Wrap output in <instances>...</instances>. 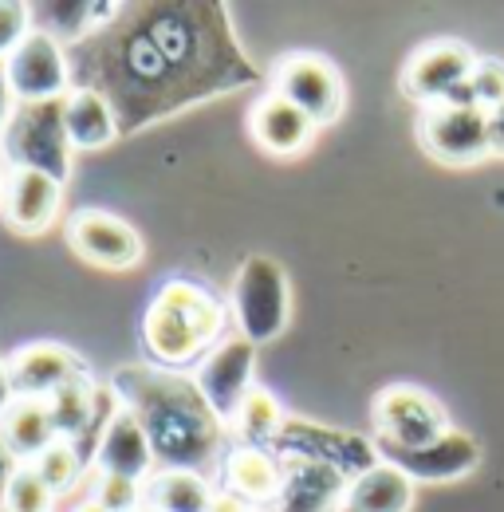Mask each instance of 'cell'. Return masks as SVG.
<instances>
[{"label":"cell","instance_id":"obj_1","mask_svg":"<svg viewBox=\"0 0 504 512\" xmlns=\"http://www.w3.org/2000/svg\"><path fill=\"white\" fill-rule=\"evenodd\" d=\"M63 52L71 91L103 95L119 138L260 83L221 0H130Z\"/></svg>","mask_w":504,"mask_h":512},{"label":"cell","instance_id":"obj_2","mask_svg":"<svg viewBox=\"0 0 504 512\" xmlns=\"http://www.w3.org/2000/svg\"><path fill=\"white\" fill-rule=\"evenodd\" d=\"M115 394L138 418L150 453L162 469H186L209 477L229 453V426L209 410L205 394L182 371L154 363L119 367L111 375Z\"/></svg>","mask_w":504,"mask_h":512},{"label":"cell","instance_id":"obj_3","mask_svg":"<svg viewBox=\"0 0 504 512\" xmlns=\"http://www.w3.org/2000/svg\"><path fill=\"white\" fill-rule=\"evenodd\" d=\"M229 316V304L213 288L174 276L150 296L142 312V347L154 367H197L217 343L229 339Z\"/></svg>","mask_w":504,"mask_h":512},{"label":"cell","instance_id":"obj_4","mask_svg":"<svg viewBox=\"0 0 504 512\" xmlns=\"http://www.w3.org/2000/svg\"><path fill=\"white\" fill-rule=\"evenodd\" d=\"M0 162L8 170H36L52 182L71 178V142L63 127V99L48 103H16L0 130Z\"/></svg>","mask_w":504,"mask_h":512},{"label":"cell","instance_id":"obj_5","mask_svg":"<svg viewBox=\"0 0 504 512\" xmlns=\"http://www.w3.org/2000/svg\"><path fill=\"white\" fill-rule=\"evenodd\" d=\"M229 312L237 320V331L249 343H272L292 316V292L288 272L272 256H249L233 280Z\"/></svg>","mask_w":504,"mask_h":512},{"label":"cell","instance_id":"obj_6","mask_svg":"<svg viewBox=\"0 0 504 512\" xmlns=\"http://www.w3.org/2000/svg\"><path fill=\"white\" fill-rule=\"evenodd\" d=\"M371 426H375V442H390L398 449H422L453 430L438 398L410 383L378 390L375 406H371Z\"/></svg>","mask_w":504,"mask_h":512},{"label":"cell","instance_id":"obj_7","mask_svg":"<svg viewBox=\"0 0 504 512\" xmlns=\"http://www.w3.org/2000/svg\"><path fill=\"white\" fill-rule=\"evenodd\" d=\"M418 142L445 166H473L489 158V115L461 91L457 99L422 107Z\"/></svg>","mask_w":504,"mask_h":512},{"label":"cell","instance_id":"obj_8","mask_svg":"<svg viewBox=\"0 0 504 512\" xmlns=\"http://www.w3.org/2000/svg\"><path fill=\"white\" fill-rule=\"evenodd\" d=\"M268 449L276 457L327 465V469L343 473L347 481H355L359 473L378 465L375 438H363V434H351V430H335V426H319V422H308V418H288L284 430L276 434V442Z\"/></svg>","mask_w":504,"mask_h":512},{"label":"cell","instance_id":"obj_9","mask_svg":"<svg viewBox=\"0 0 504 512\" xmlns=\"http://www.w3.org/2000/svg\"><path fill=\"white\" fill-rule=\"evenodd\" d=\"M268 91L300 107L315 127H327L343 115V75L319 52H288L272 64Z\"/></svg>","mask_w":504,"mask_h":512},{"label":"cell","instance_id":"obj_10","mask_svg":"<svg viewBox=\"0 0 504 512\" xmlns=\"http://www.w3.org/2000/svg\"><path fill=\"white\" fill-rule=\"evenodd\" d=\"M252 371H256V343H249L241 331L229 335L225 343H217L197 367H193V383L205 394L209 410L233 430V418L241 410V402L252 390Z\"/></svg>","mask_w":504,"mask_h":512},{"label":"cell","instance_id":"obj_11","mask_svg":"<svg viewBox=\"0 0 504 512\" xmlns=\"http://www.w3.org/2000/svg\"><path fill=\"white\" fill-rule=\"evenodd\" d=\"M473 64H477V56L457 40L426 44L402 67V91H406V99H414L422 107L457 99L465 91V83H469Z\"/></svg>","mask_w":504,"mask_h":512},{"label":"cell","instance_id":"obj_12","mask_svg":"<svg viewBox=\"0 0 504 512\" xmlns=\"http://www.w3.org/2000/svg\"><path fill=\"white\" fill-rule=\"evenodd\" d=\"M67 245L71 253L83 256L95 268H134L142 260V237L134 233V225H126L123 217L107 213V209H75L67 217Z\"/></svg>","mask_w":504,"mask_h":512},{"label":"cell","instance_id":"obj_13","mask_svg":"<svg viewBox=\"0 0 504 512\" xmlns=\"http://www.w3.org/2000/svg\"><path fill=\"white\" fill-rule=\"evenodd\" d=\"M4 71H8V87L16 103H48L71 91L67 52L40 32L24 36V44L4 60Z\"/></svg>","mask_w":504,"mask_h":512},{"label":"cell","instance_id":"obj_14","mask_svg":"<svg viewBox=\"0 0 504 512\" xmlns=\"http://www.w3.org/2000/svg\"><path fill=\"white\" fill-rule=\"evenodd\" d=\"M375 449L378 461L402 469L410 481H457V477L473 473L481 461V446L465 430H449L445 438L422 449H398L390 442H375Z\"/></svg>","mask_w":504,"mask_h":512},{"label":"cell","instance_id":"obj_15","mask_svg":"<svg viewBox=\"0 0 504 512\" xmlns=\"http://www.w3.org/2000/svg\"><path fill=\"white\" fill-rule=\"evenodd\" d=\"M280 465H284V481L276 501L256 512H343L347 485H351L343 473L312 461H292V457H280Z\"/></svg>","mask_w":504,"mask_h":512},{"label":"cell","instance_id":"obj_16","mask_svg":"<svg viewBox=\"0 0 504 512\" xmlns=\"http://www.w3.org/2000/svg\"><path fill=\"white\" fill-rule=\"evenodd\" d=\"M8 375H12L16 398H48L60 386L83 379L87 371H83V359L60 343H24L8 359Z\"/></svg>","mask_w":504,"mask_h":512},{"label":"cell","instance_id":"obj_17","mask_svg":"<svg viewBox=\"0 0 504 512\" xmlns=\"http://www.w3.org/2000/svg\"><path fill=\"white\" fill-rule=\"evenodd\" d=\"M60 193L63 186L52 182L48 174H36V170H8L4 174V190H0V209H4V221L16 229V233H44L56 213H60Z\"/></svg>","mask_w":504,"mask_h":512},{"label":"cell","instance_id":"obj_18","mask_svg":"<svg viewBox=\"0 0 504 512\" xmlns=\"http://www.w3.org/2000/svg\"><path fill=\"white\" fill-rule=\"evenodd\" d=\"M284 481V465L272 449L256 446H229L221 461V493H233L249 509H264L276 501Z\"/></svg>","mask_w":504,"mask_h":512},{"label":"cell","instance_id":"obj_19","mask_svg":"<svg viewBox=\"0 0 504 512\" xmlns=\"http://www.w3.org/2000/svg\"><path fill=\"white\" fill-rule=\"evenodd\" d=\"M249 134L260 150H268L276 158H292L312 142L315 123L300 107H292L288 99L268 91L249 107Z\"/></svg>","mask_w":504,"mask_h":512},{"label":"cell","instance_id":"obj_20","mask_svg":"<svg viewBox=\"0 0 504 512\" xmlns=\"http://www.w3.org/2000/svg\"><path fill=\"white\" fill-rule=\"evenodd\" d=\"M119 4H91V0H40L32 4V32L56 40L60 48L79 44L87 32L107 24Z\"/></svg>","mask_w":504,"mask_h":512},{"label":"cell","instance_id":"obj_21","mask_svg":"<svg viewBox=\"0 0 504 512\" xmlns=\"http://www.w3.org/2000/svg\"><path fill=\"white\" fill-rule=\"evenodd\" d=\"M95 461H99V473H115V477H130V481H142L150 473L154 453H150V442H146L138 418L126 406L111 418Z\"/></svg>","mask_w":504,"mask_h":512},{"label":"cell","instance_id":"obj_22","mask_svg":"<svg viewBox=\"0 0 504 512\" xmlns=\"http://www.w3.org/2000/svg\"><path fill=\"white\" fill-rule=\"evenodd\" d=\"M414 505V481L378 461L375 469L359 473L351 485H347V501H343V512H410Z\"/></svg>","mask_w":504,"mask_h":512},{"label":"cell","instance_id":"obj_23","mask_svg":"<svg viewBox=\"0 0 504 512\" xmlns=\"http://www.w3.org/2000/svg\"><path fill=\"white\" fill-rule=\"evenodd\" d=\"M0 438L16 453V461H36L44 449L60 442L44 398H16L8 414L0 418Z\"/></svg>","mask_w":504,"mask_h":512},{"label":"cell","instance_id":"obj_24","mask_svg":"<svg viewBox=\"0 0 504 512\" xmlns=\"http://www.w3.org/2000/svg\"><path fill=\"white\" fill-rule=\"evenodd\" d=\"M63 127L71 150H99L119 138V123L103 95L95 91H67L63 95Z\"/></svg>","mask_w":504,"mask_h":512},{"label":"cell","instance_id":"obj_25","mask_svg":"<svg viewBox=\"0 0 504 512\" xmlns=\"http://www.w3.org/2000/svg\"><path fill=\"white\" fill-rule=\"evenodd\" d=\"M142 505L150 512H209L213 505V489L205 485L201 473L186 469H162L146 481L142 489Z\"/></svg>","mask_w":504,"mask_h":512},{"label":"cell","instance_id":"obj_26","mask_svg":"<svg viewBox=\"0 0 504 512\" xmlns=\"http://www.w3.org/2000/svg\"><path fill=\"white\" fill-rule=\"evenodd\" d=\"M284 410H280V402L268 394V390H260V386H252L249 398L241 402V410H237V418H233V434L241 438V446H256V449H268L276 442V434L284 430Z\"/></svg>","mask_w":504,"mask_h":512},{"label":"cell","instance_id":"obj_27","mask_svg":"<svg viewBox=\"0 0 504 512\" xmlns=\"http://www.w3.org/2000/svg\"><path fill=\"white\" fill-rule=\"evenodd\" d=\"M44 402H48V414H52V422H56V434H60L63 442L75 446V442L87 434V422H91V414H95V383L83 375V379H75V383L60 386L56 394H48Z\"/></svg>","mask_w":504,"mask_h":512},{"label":"cell","instance_id":"obj_28","mask_svg":"<svg viewBox=\"0 0 504 512\" xmlns=\"http://www.w3.org/2000/svg\"><path fill=\"white\" fill-rule=\"evenodd\" d=\"M32 469H36V477L48 485V493H67V489L75 485V477L83 473V461H79L75 446L60 438L56 446H48L32 461Z\"/></svg>","mask_w":504,"mask_h":512},{"label":"cell","instance_id":"obj_29","mask_svg":"<svg viewBox=\"0 0 504 512\" xmlns=\"http://www.w3.org/2000/svg\"><path fill=\"white\" fill-rule=\"evenodd\" d=\"M465 95L481 107V111H493L497 103H504V64L493 56H477V64L469 71V83H465Z\"/></svg>","mask_w":504,"mask_h":512},{"label":"cell","instance_id":"obj_30","mask_svg":"<svg viewBox=\"0 0 504 512\" xmlns=\"http://www.w3.org/2000/svg\"><path fill=\"white\" fill-rule=\"evenodd\" d=\"M48 505H52L48 485L36 477L32 461H24V465L16 469V477H12V489H8V509H12V512H48Z\"/></svg>","mask_w":504,"mask_h":512},{"label":"cell","instance_id":"obj_31","mask_svg":"<svg viewBox=\"0 0 504 512\" xmlns=\"http://www.w3.org/2000/svg\"><path fill=\"white\" fill-rule=\"evenodd\" d=\"M91 501H95V505H103L107 512H138V505H142V485H138V481H130V477L99 473Z\"/></svg>","mask_w":504,"mask_h":512},{"label":"cell","instance_id":"obj_32","mask_svg":"<svg viewBox=\"0 0 504 512\" xmlns=\"http://www.w3.org/2000/svg\"><path fill=\"white\" fill-rule=\"evenodd\" d=\"M32 32V4L0 0V60H8Z\"/></svg>","mask_w":504,"mask_h":512},{"label":"cell","instance_id":"obj_33","mask_svg":"<svg viewBox=\"0 0 504 512\" xmlns=\"http://www.w3.org/2000/svg\"><path fill=\"white\" fill-rule=\"evenodd\" d=\"M16 469H20L16 453H12V449H8V442L0 438V509L8 505V489H12V477H16Z\"/></svg>","mask_w":504,"mask_h":512},{"label":"cell","instance_id":"obj_34","mask_svg":"<svg viewBox=\"0 0 504 512\" xmlns=\"http://www.w3.org/2000/svg\"><path fill=\"white\" fill-rule=\"evenodd\" d=\"M485 115H489V154L504 158V103H497V107L485 111Z\"/></svg>","mask_w":504,"mask_h":512},{"label":"cell","instance_id":"obj_35","mask_svg":"<svg viewBox=\"0 0 504 512\" xmlns=\"http://www.w3.org/2000/svg\"><path fill=\"white\" fill-rule=\"evenodd\" d=\"M12 107H16V99H12V87H8V71H4V60H0V130H4V123H8Z\"/></svg>","mask_w":504,"mask_h":512},{"label":"cell","instance_id":"obj_36","mask_svg":"<svg viewBox=\"0 0 504 512\" xmlns=\"http://www.w3.org/2000/svg\"><path fill=\"white\" fill-rule=\"evenodd\" d=\"M209 512H256V509H249L245 501H237L233 493H221V489H217V493H213V505H209Z\"/></svg>","mask_w":504,"mask_h":512},{"label":"cell","instance_id":"obj_37","mask_svg":"<svg viewBox=\"0 0 504 512\" xmlns=\"http://www.w3.org/2000/svg\"><path fill=\"white\" fill-rule=\"evenodd\" d=\"M16 402V390H12V375H8V363L0 359V418L8 414V406Z\"/></svg>","mask_w":504,"mask_h":512},{"label":"cell","instance_id":"obj_38","mask_svg":"<svg viewBox=\"0 0 504 512\" xmlns=\"http://www.w3.org/2000/svg\"><path fill=\"white\" fill-rule=\"evenodd\" d=\"M75 512H107V509H103V505H95V501H83Z\"/></svg>","mask_w":504,"mask_h":512},{"label":"cell","instance_id":"obj_39","mask_svg":"<svg viewBox=\"0 0 504 512\" xmlns=\"http://www.w3.org/2000/svg\"><path fill=\"white\" fill-rule=\"evenodd\" d=\"M0 190H4V174H0Z\"/></svg>","mask_w":504,"mask_h":512}]
</instances>
